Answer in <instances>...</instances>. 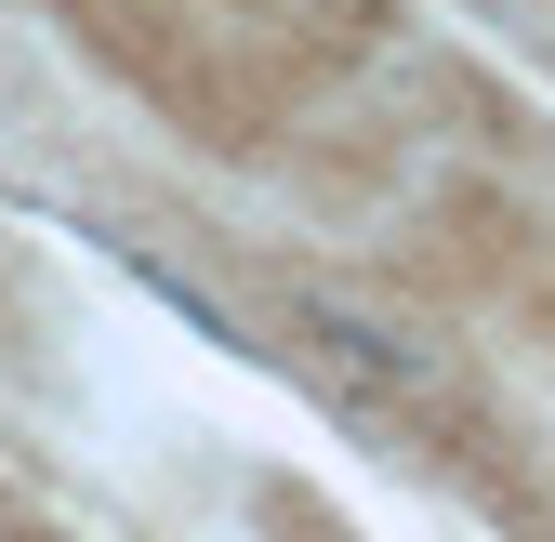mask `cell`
<instances>
[{"mask_svg":"<svg viewBox=\"0 0 555 542\" xmlns=\"http://www.w3.org/2000/svg\"><path fill=\"white\" fill-rule=\"evenodd\" d=\"M318 331H331V358L358 371V384H424V345H410V331H384L358 305H318Z\"/></svg>","mask_w":555,"mask_h":542,"instance_id":"obj_1","label":"cell"}]
</instances>
